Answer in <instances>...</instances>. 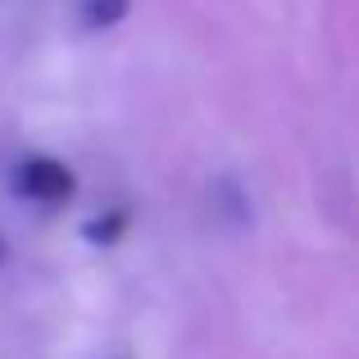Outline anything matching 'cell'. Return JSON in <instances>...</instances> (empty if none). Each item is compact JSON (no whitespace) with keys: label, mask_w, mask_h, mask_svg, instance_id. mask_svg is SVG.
<instances>
[{"label":"cell","mask_w":359,"mask_h":359,"mask_svg":"<svg viewBox=\"0 0 359 359\" xmlns=\"http://www.w3.org/2000/svg\"><path fill=\"white\" fill-rule=\"evenodd\" d=\"M14 187H18V196H27V201L60 205L64 196H73V173L60 164V159H27V164H18Z\"/></svg>","instance_id":"1"},{"label":"cell","mask_w":359,"mask_h":359,"mask_svg":"<svg viewBox=\"0 0 359 359\" xmlns=\"http://www.w3.org/2000/svg\"><path fill=\"white\" fill-rule=\"evenodd\" d=\"M128 14V0H82V23L87 27H114Z\"/></svg>","instance_id":"2"},{"label":"cell","mask_w":359,"mask_h":359,"mask_svg":"<svg viewBox=\"0 0 359 359\" xmlns=\"http://www.w3.org/2000/svg\"><path fill=\"white\" fill-rule=\"evenodd\" d=\"M0 259H5V241H0Z\"/></svg>","instance_id":"3"}]
</instances>
